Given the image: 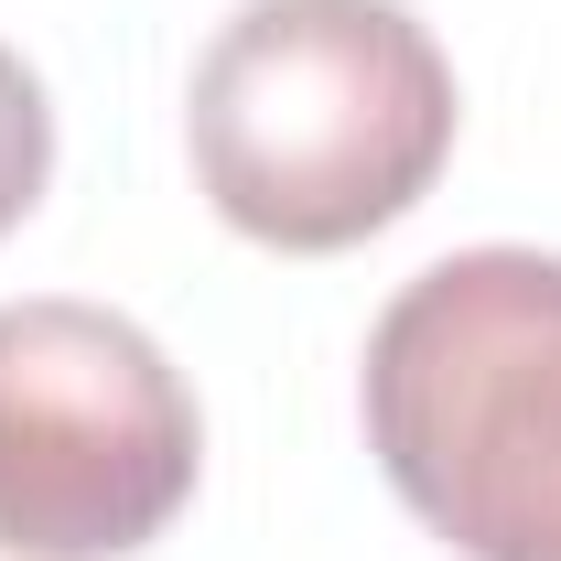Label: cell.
Returning <instances> with one entry per match:
<instances>
[{
	"mask_svg": "<svg viewBox=\"0 0 561 561\" xmlns=\"http://www.w3.org/2000/svg\"><path fill=\"white\" fill-rule=\"evenodd\" d=\"M454 66L411 0H238L184 98L206 206L291 260L400 227L454 162Z\"/></svg>",
	"mask_w": 561,
	"mask_h": 561,
	"instance_id": "cell-1",
	"label": "cell"
},
{
	"mask_svg": "<svg viewBox=\"0 0 561 561\" xmlns=\"http://www.w3.org/2000/svg\"><path fill=\"white\" fill-rule=\"evenodd\" d=\"M367 454L465 561H561V260L454 249L367 324Z\"/></svg>",
	"mask_w": 561,
	"mask_h": 561,
	"instance_id": "cell-2",
	"label": "cell"
},
{
	"mask_svg": "<svg viewBox=\"0 0 561 561\" xmlns=\"http://www.w3.org/2000/svg\"><path fill=\"white\" fill-rule=\"evenodd\" d=\"M44 173H55V108H44V87H33V66L0 44V238L33 216V195H44Z\"/></svg>",
	"mask_w": 561,
	"mask_h": 561,
	"instance_id": "cell-4",
	"label": "cell"
},
{
	"mask_svg": "<svg viewBox=\"0 0 561 561\" xmlns=\"http://www.w3.org/2000/svg\"><path fill=\"white\" fill-rule=\"evenodd\" d=\"M206 465L184 367L130 313L33 291L0 302V551L130 561L151 551Z\"/></svg>",
	"mask_w": 561,
	"mask_h": 561,
	"instance_id": "cell-3",
	"label": "cell"
}]
</instances>
